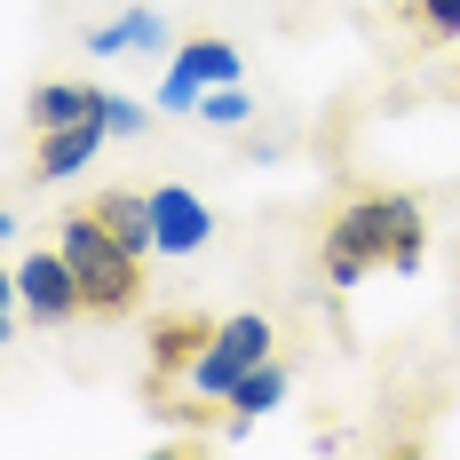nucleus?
Segmentation results:
<instances>
[{
  "label": "nucleus",
  "instance_id": "obj_1",
  "mask_svg": "<svg viewBox=\"0 0 460 460\" xmlns=\"http://www.w3.org/2000/svg\"><path fill=\"white\" fill-rule=\"evenodd\" d=\"M420 246H429V215H420L413 190H389V183H358L341 190L333 223H325V278L333 286H366L373 270H420Z\"/></svg>",
  "mask_w": 460,
  "mask_h": 460
},
{
  "label": "nucleus",
  "instance_id": "obj_2",
  "mask_svg": "<svg viewBox=\"0 0 460 460\" xmlns=\"http://www.w3.org/2000/svg\"><path fill=\"white\" fill-rule=\"evenodd\" d=\"M56 246H64V254H72V270H80L88 318H128V310L143 302V254L119 238V230H103L88 207H72V215H64Z\"/></svg>",
  "mask_w": 460,
  "mask_h": 460
},
{
  "label": "nucleus",
  "instance_id": "obj_3",
  "mask_svg": "<svg viewBox=\"0 0 460 460\" xmlns=\"http://www.w3.org/2000/svg\"><path fill=\"white\" fill-rule=\"evenodd\" d=\"M270 349H278V325L262 318V310L223 318V325H215V341H207V358L190 366V389H199V397H215V405H230V389H238L246 373L262 366Z\"/></svg>",
  "mask_w": 460,
  "mask_h": 460
},
{
  "label": "nucleus",
  "instance_id": "obj_4",
  "mask_svg": "<svg viewBox=\"0 0 460 460\" xmlns=\"http://www.w3.org/2000/svg\"><path fill=\"white\" fill-rule=\"evenodd\" d=\"M16 310L32 325H72L88 318V294H80V270H72V254L64 246H40V254H24L16 262Z\"/></svg>",
  "mask_w": 460,
  "mask_h": 460
},
{
  "label": "nucleus",
  "instance_id": "obj_5",
  "mask_svg": "<svg viewBox=\"0 0 460 460\" xmlns=\"http://www.w3.org/2000/svg\"><path fill=\"white\" fill-rule=\"evenodd\" d=\"M230 80H246V56L230 40H183L167 56V80H159V111H199V95L207 88H230Z\"/></svg>",
  "mask_w": 460,
  "mask_h": 460
},
{
  "label": "nucleus",
  "instance_id": "obj_6",
  "mask_svg": "<svg viewBox=\"0 0 460 460\" xmlns=\"http://www.w3.org/2000/svg\"><path fill=\"white\" fill-rule=\"evenodd\" d=\"M215 325L223 318H199V310H175V318L151 325V397H167L175 381H190V366H199L207 341H215Z\"/></svg>",
  "mask_w": 460,
  "mask_h": 460
},
{
  "label": "nucleus",
  "instance_id": "obj_7",
  "mask_svg": "<svg viewBox=\"0 0 460 460\" xmlns=\"http://www.w3.org/2000/svg\"><path fill=\"white\" fill-rule=\"evenodd\" d=\"M151 223H159V254H199L215 238V207L199 190L167 183V190H151Z\"/></svg>",
  "mask_w": 460,
  "mask_h": 460
},
{
  "label": "nucleus",
  "instance_id": "obj_8",
  "mask_svg": "<svg viewBox=\"0 0 460 460\" xmlns=\"http://www.w3.org/2000/svg\"><path fill=\"white\" fill-rule=\"evenodd\" d=\"M111 143V128L103 119H72V128H40V143H32V175L40 183H72L80 167H88L95 151Z\"/></svg>",
  "mask_w": 460,
  "mask_h": 460
},
{
  "label": "nucleus",
  "instance_id": "obj_9",
  "mask_svg": "<svg viewBox=\"0 0 460 460\" xmlns=\"http://www.w3.org/2000/svg\"><path fill=\"white\" fill-rule=\"evenodd\" d=\"M88 215L103 230H119L136 254H159V223H151V190H128V183H111V190H95L88 199Z\"/></svg>",
  "mask_w": 460,
  "mask_h": 460
},
{
  "label": "nucleus",
  "instance_id": "obj_10",
  "mask_svg": "<svg viewBox=\"0 0 460 460\" xmlns=\"http://www.w3.org/2000/svg\"><path fill=\"white\" fill-rule=\"evenodd\" d=\"M72 119H103V88L95 80H40L32 88V136L40 128H72Z\"/></svg>",
  "mask_w": 460,
  "mask_h": 460
},
{
  "label": "nucleus",
  "instance_id": "obj_11",
  "mask_svg": "<svg viewBox=\"0 0 460 460\" xmlns=\"http://www.w3.org/2000/svg\"><path fill=\"white\" fill-rule=\"evenodd\" d=\"M88 48L95 56H151V48H167V16H159V8H128V16H111V24H95Z\"/></svg>",
  "mask_w": 460,
  "mask_h": 460
},
{
  "label": "nucleus",
  "instance_id": "obj_12",
  "mask_svg": "<svg viewBox=\"0 0 460 460\" xmlns=\"http://www.w3.org/2000/svg\"><path fill=\"white\" fill-rule=\"evenodd\" d=\"M278 397H286V366H278V358H262V366H254L238 389H230V420H262V413H278Z\"/></svg>",
  "mask_w": 460,
  "mask_h": 460
},
{
  "label": "nucleus",
  "instance_id": "obj_13",
  "mask_svg": "<svg viewBox=\"0 0 460 460\" xmlns=\"http://www.w3.org/2000/svg\"><path fill=\"white\" fill-rule=\"evenodd\" d=\"M397 16H405V32L420 48H453L460 40V0H405Z\"/></svg>",
  "mask_w": 460,
  "mask_h": 460
},
{
  "label": "nucleus",
  "instance_id": "obj_14",
  "mask_svg": "<svg viewBox=\"0 0 460 460\" xmlns=\"http://www.w3.org/2000/svg\"><path fill=\"white\" fill-rule=\"evenodd\" d=\"M199 119H207V128H246V119H254V95H246L238 80H230V88L199 95Z\"/></svg>",
  "mask_w": 460,
  "mask_h": 460
},
{
  "label": "nucleus",
  "instance_id": "obj_15",
  "mask_svg": "<svg viewBox=\"0 0 460 460\" xmlns=\"http://www.w3.org/2000/svg\"><path fill=\"white\" fill-rule=\"evenodd\" d=\"M103 128H111V136H143V128H151V111H143V103H128V95H111V88H103Z\"/></svg>",
  "mask_w": 460,
  "mask_h": 460
},
{
  "label": "nucleus",
  "instance_id": "obj_16",
  "mask_svg": "<svg viewBox=\"0 0 460 460\" xmlns=\"http://www.w3.org/2000/svg\"><path fill=\"white\" fill-rule=\"evenodd\" d=\"M445 95H453V103H460V72H453V88H445Z\"/></svg>",
  "mask_w": 460,
  "mask_h": 460
}]
</instances>
